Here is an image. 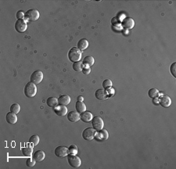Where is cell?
I'll return each mask as SVG.
<instances>
[{
    "label": "cell",
    "instance_id": "cell-1",
    "mask_svg": "<svg viewBox=\"0 0 176 169\" xmlns=\"http://www.w3.org/2000/svg\"><path fill=\"white\" fill-rule=\"evenodd\" d=\"M40 17V14L36 9H31L26 11L24 14V20L26 21H29V22H34L38 20Z\"/></svg>",
    "mask_w": 176,
    "mask_h": 169
},
{
    "label": "cell",
    "instance_id": "cell-2",
    "mask_svg": "<svg viewBox=\"0 0 176 169\" xmlns=\"http://www.w3.org/2000/svg\"><path fill=\"white\" fill-rule=\"evenodd\" d=\"M68 58L74 63L80 62L82 59V51L78 47H73L68 52Z\"/></svg>",
    "mask_w": 176,
    "mask_h": 169
},
{
    "label": "cell",
    "instance_id": "cell-3",
    "mask_svg": "<svg viewBox=\"0 0 176 169\" xmlns=\"http://www.w3.org/2000/svg\"><path fill=\"white\" fill-rule=\"evenodd\" d=\"M24 94L27 98H34L37 93V86L35 83L29 82L24 86Z\"/></svg>",
    "mask_w": 176,
    "mask_h": 169
},
{
    "label": "cell",
    "instance_id": "cell-4",
    "mask_svg": "<svg viewBox=\"0 0 176 169\" xmlns=\"http://www.w3.org/2000/svg\"><path fill=\"white\" fill-rule=\"evenodd\" d=\"M67 161L70 166L72 167H79L82 164V161L80 157L77 155H73V154H69L67 155Z\"/></svg>",
    "mask_w": 176,
    "mask_h": 169
},
{
    "label": "cell",
    "instance_id": "cell-5",
    "mask_svg": "<svg viewBox=\"0 0 176 169\" xmlns=\"http://www.w3.org/2000/svg\"><path fill=\"white\" fill-rule=\"evenodd\" d=\"M96 131L92 127H87L83 131L82 138L86 141H92L96 137Z\"/></svg>",
    "mask_w": 176,
    "mask_h": 169
},
{
    "label": "cell",
    "instance_id": "cell-6",
    "mask_svg": "<svg viewBox=\"0 0 176 169\" xmlns=\"http://www.w3.org/2000/svg\"><path fill=\"white\" fill-rule=\"evenodd\" d=\"M15 30L19 33L24 32L27 29V21L24 19H19L16 21L15 25H14Z\"/></svg>",
    "mask_w": 176,
    "mask_h": 169
},
{
    "label": "cell",
    "instance_id": "cell-7",
    "mask_svg": "<svg viewBox=\"0 0 176 169\" xmlns=\"http://www.w3.org/2000/svg\"><path fill=\"white\" fill-rule=\"evenodd\" d=\"M43 73L41 70H36L34 73H32L31 76V82L33 83H35V85L40 83L43 79Z\"/></svg>",
    "mask_w": 176,
    "mask_h": 169
},
{
    "label": "cell",
    "instance_id": "cell-8",
    "mask_svg": "<svg viewBox=\"0 0 176 169\" xmlns=\"http://www.w3.org/2000/svg\"><path fill=\"white\" fill-rule=\"evenodd\" d=\"M55 155L59 158H63L67 157L69 154V149L67 148L66 146H57L55 149Z\"/></svg>",
    "mask_w": 176,
    "mask_h": 169
},
{
    "label": "cell",
    "instance_id": "cell-9",
    "mask_svg": "<svg viewBox=\"0 0 176 169\" xmlns=\"http://www.w3.org/2000/svg\"><path fill=\"white\" fill-rule=\"evenodd\" d=\"M92 125L96 131H100L104 127V120L100 117H94L92 120Z\"/></svg>",
    "mask_w": 176,
    "mask_h": 169
},
{
    "label": "cell",
    "instance_id": "cell-10",
    "mask_svg": "<svg viewBox=\"0 0 176 169\" xmlns=\"http://www.w3.org/2000/svg\"><path fill=\"white\" fill-rule=\"evenodd\" d=\"M53 111L59 117H64L67 114V108L66 107V106L58 105L53 108Z\"/></svg>",
    "mask_w": 176,
    "mask_h": 169
},
{
    "label": "cell",
    "instance_id": "cell-11",
    "mask_svg": "<svg viewBox=\"0 0 176 169\" xmlns=\"http://www.w3.org/2000/svg\"><path fill=\"white\" fill-rule=\"evenodd\" d=\"M67 119L71 123H76L81 120L80 113L77 111H71L67 114Z\"/></svg>",
    "mask_w": 176,
    "mask_h": 169
},
{
    "label": "cell",
    "instance_id": "cell-12",
    "mask_svg": "<svg viewBox=\"0 0 176 169\" xmlns=\"http://www.w3.org/2000/svg\"><path fill=\"white\" fill-rule=\"evenodd\" d=\"M96 137L98 140L100 141H106L107 140V138H109V133L105 129H101L100 131H98V132L96 134Z\"/></svg>",
    "mask_w": 176,
    "mask_h": 169
},
{
    "label": "cell",
    "instance_id": "cell-13",
    "mask_svg": "<svg viewBox=\"0 0 176 169\" xmlns=\"http://www.w3.org/2000/svg\"><path fill=\"white\" fill-rule=\"evenodd\" d=\"M135 25L134 20L131 17H125L122 21V27L126 29H133Z\"/></svg>",
    "mask_w": 176,
    "mask_h": 169
},
{
    "label": "cell",
    "instance_id": "cell-14",
    "mask_svg": "<svg viewBox=\"0 0 176 169\" xmlns=\"http://www.w3.org/2000/svg\"><path fill=\"white\" fill-rule=\"evenodd\" d=\"M159 103L163 107L168 108L171 105V99L170 97L167 96V95H164V96L160 98V99H159Z\"/></svg>",
    "mask_w": 176,
    "mask_h": 169
},
{
    "label": "cell",
    "instance_id": "cell-15",
    "mask_svg": "<svg viewBox=\"0 0 176 169\" xmlns=\"http://www.w3.org/2000/svg\"><path fill=\"white\" fill-rule=\"evenodd\" d=\"M32 157L35 159L36 162H41L42 161H44L45 157H46V154L43 150H38L32 155Z\"/></svg>",
    "mask_w": 176,
    "mask_h": 169
},
{
    "label": "cell",
    "instance_id": "cell-16",
    "mask_svg": "<svg viewBox=\"0 0 176 169\" xmlns=\"http://www.w3.org/2000/svg\"><path fill=\"white\" fill-rule=\"evenodd\" d=\"M95 96L98 100L104 101L107 98V93L104 89H98L95 92Z\"/></svg>",
    "mask_w": 176,
    "mask_h": 169
},
{
    "label": "cell",
    "instance_id": "cell-17",
    "mask_svg": "<svg viewBox=\"0 0 176 169\" xmlns=\"http://www.w3.org/2000/svg\"><path fill=\"white\" fill-rule=\"evenodd\" d=\"M81 120L84 122V123H88L90 121H92L93 116H92V113H90L88 111L83 112L82 113H80Z\"/></svg>",
    "mask_w": 176,
    "mask_h": 169
},
{
    "label": "cell",
    "instance_id": "cell-18",
    "mask_svg": "<svg viewBox=\"0 0 176 169\" xmlns=\"http://www.w3.org/2000/svg\"><path fill=\"white\" fill-rule=\"evenodd\" d=\"M6 120L7 121V123H9L10 124H15V123L18 122V117H17V114L10 112V113L6 114Z\"/></svg>",
    "mask_w": 176,
    "mask_h": 169
},
{
    "label": "cell",
    "instance_id": "cell-19",
    "mask_svg": "<svg viewBox=\"0 0 176 169\" xmlns=\"http://www.w3.org/2000/svg\"><path fill=\"white\" fill-rule=\"evenodd\" d=\"M82 63L84 65V67H89L92 66L95 63V59L92 56H86L85 58L83 59Z\"/></svg>",
    "mask_w": 176,
    "mask_h": 169
},
{
    "label": "cell",
    "instance_id": "cell-20",
    "mask_svg": "<svg viewBox=\"0 0 176 169\" xmlns=\"http://www.w3.org/2000/svg\"><path fill=\"white\" fill-rule=\"evenodd\" d=\"M77 47L81 50V51H83V50H86L88 47V41L85 39H82L78 42V46Z\"/></svg>",
    "mask_w": 176,
    "mask_h": 169
},
{
    "label": "cell",
    "instance_id": "cell-21",
    "mask_svg": "<svg viewBox=\"0 0 176 169\" xmlns=\"http://www.w3.org/2000/svg\"><path fill=\"white\" fill-rule=\"evenodd\" d=\"M71 102V98L68 95H61L58 98V103L59 105H63V106H67Z\"/></svg>",
    "mask_w": 176,
    "mask_h": 169
},
{
    "label": "cell",
    "instance_id": "cell-22",
    "mask_svg": "<svg viewBox=\"0 0 176 169\" xmlns=\"http://www.w3.org/2000/svg\"><path fill=\"white\" fill-rule=\"evenodd\" d=\"M21 152H22L24 156L27 157H30L32 156L33 148L31 146H29V144H27L26 147H23V148L21 149Z\"/></svg>",
    "mask_w": 176,
    "mask_h": 169
},
{
    "label": "cell",
    "instance_id": "cell-23",
    "mask_svg": "<svg viewBox=\"0 0 176 169\" xmlns=\"http://www.w3.org/2000/svg\"><path fill=\"white\" fill-rule=\"evenodd\" d=\"M75 109H76V111L78 112L79 113H82L83 112L86 111V106L83 102L78 101L75 104Z\"/></svg>",
    "mask_w": 176,
    "mask_h": 169
},
{
    "label": "cell",
    "instance_id": "cell-24",
    "mask_svg": "<svg viewBox=\"0 0 176 169\" xmlns=\"http://www.w3.org/2000/svg\"><path fill=\"white\" fill-rule=\"evenodd\" d=\"M46 104H47V106L51 108H54L59 105V103H58V99L56 98H55V97H50V98H47Z\"/></svg>",
    "mask_w": 176,
    "mask_h": 169
},
{
    "label": "cell",
    "instance_id": "cell-25",
    "mask_svg": "<svg viewBox=\"0 0 176 169\" xmlns=\"http://www.w3.org/2000/svg\"><path fill=\"white\" fill-rule=\"evenodd\" d=\"M83 69H84V65H83L82 62H75L73 64V69L75 70V72H78V73H80V72H82Z\"/></svg>",
    "mask_w": 176,
    "mask_h": 169
},
{
    "label": "cell",
    "instance_id": "cell-26",
    "mask_svg": "<svg viewBox=\"0 0 176 169\" xmlns=\"http://www.w3.org/2000/svg\"><path fill=\"white\" fill-rule=\"evenodd\" d=\"M148 95L150 98H155L159 95V90L157 88L149 89L148 91Z\"/></svg>",
    "mask_w": 176,
    "mask_h": 169
},
{
    "label": "cell",
    "instance_id": "cell-27",
    "mask_svg": "<svg viewBox=\"0 0 176 169\" xmlns=\"http://www.w3.org/2000/svg\"><path fill=\"white\" fill-rule=\"evenodd\" d=\"M20 111H21V106H20L19 104L14 103L10 106V112H11V113H15V114H18V113H19Z\"/></svg>",
    "mask_w": 176,
    "mask_h": 169
},
{
    "label": "cell",
    "instance_id": "cell-28",
    "mask_svg": "<svg viewBox=\"0 0 176 169\" xmlns=\"http://www.w3.org/2000/svg\"><path fill=\"white\" fill-rule=\"evenodd\" d=\"M39 140H40V139H39L38 135H34L30 138L29 142L31 143V144H33V146H37V145H38V143H39Z\"/></svg>",
    "mask_w": 176,
    "mask_h": 169
},
{
    "label": "cell",
    "instance_id": "cell-29",
    "mask_svg": "<svg viewBox=\"0 0 176 169\" xmlns=\"http://www.w3.org/2000/svg\"><path fill=\"white\" fill-rule=\"evenodd\" d=\"M113 83H112V81L110 80V79H107L103 82V87L106 90H109L111 86H112Z\"/></svg>",
    "mask_w": 176,
    "mask_h": 169
},
{
    "label": "cell",
    "instance_id": "cell-30",
    "mask_svg": "<svg viewBox=\"0 0 176 169\" xmlns=\"http://www.w3.org/2000/svg\"><path fill=\"white\" fill-rule=\"evenodd\" d=\"M35 163H36V161H35V159H34L33 157L32 158L29 157L26 160V165L29 167H34V166L35 165Z\"/></svg>",
    "mask_w": 176,
    "mask_h": 169
},
{
    "label": "cell",
    "instance_id": "cell-31",
    "mask_svg": "<svg viewBox=\"0 0 176 169\" xmlns=\"http://www.w3.org/2000/svg\"><path fill=\"white\" fill-rule=\"evenodd\" d=\"M68 149H69V154H73V155H77L78 154V146L76 145H71Z\"/></svg>",
    "mask_w": 176,
    "mask_h": 169
},
{
    "label": "cell",
    "instance_id": "cell-32",
    "mask_svg": "<svg viewBox=\"0 0 176 169\" xmlns=\"http://www.w3.org/2000/svg\"><path fill=\"white\" fill-rule=\"evenodd\" d=\"M170 72L171 73V75L173 76V77L176 78V63L174 62V63L170 66Z\"/></svg>",
    "mask_w": 176,
    "mask_h": 169
},
{
    "label": "cell",
    "instance_id": "cell-33",
    "mask_svg": "<svg viewBox=\"0 0 176 169\" xmlns=\"http://www.w3.org/2000/svg\"><path fill=\"white\" fill-rule=\"evenodd\" d=\"M24 13L23 11H18V13H17V18H18V20L19 19H24Z\"/></svg>",
    "mask_w": 176,
    "mask_h": 169
},
{
    "label": "cell",
    "instance_id": "cell-34",
    "mask_svg": "<svg viewBox=\"0 0 176 169\" xmlns=\"http://www.w3.org/2000/svg\"><path fill=\"white\" fill-rule=\"evenodd\" d=\"M82 73L84 74H85V75H88V74H89L91 73V69H90L89 67H84V69L82 70Z\"/></svg>",
    "mask_w": 176,
    "mask_h": 169
},
{
    "label": "cell",
    "instance_id": "cell-35",
    "mask_svg": "<svg viewBox=\"0 0 176 169\" xmlns=\"http://www.w3.org/2000/svg\"><path fill=\"white\" fill-rule=\"evenodd\" d=\"M83 97L82 96H78V101H79V102H83Z\"/></svg>",
    "mask_w": 176,
    "mask_h": 169
}]
</instances>
